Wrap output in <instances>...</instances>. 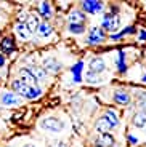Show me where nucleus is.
<instances>
[{
    "instance_id": "obj_19",
    "label": "nucleus",
    "mask_w": 146,
    "mask_h": 147,
    "mask_svg": "<svg viewBox=\"0 0 146 147\" xmlns=\"http://www.w3.org/2000/svg\"><path fill=\"white\" fill-rule=\"evenodd\" d=\"M103 115L106 117V120L109 121L111 128H117V126H119V118H117V115H116V112H114V110L106 109V110H104V114H103Z\"/></svg>"
},
{
    "instance_id": "obj_17",
    "label": "nucleus",
    "mask_w": 146,
    "mask_h": 147,
    "mask_svg": "<svg viewBox=\"0 0 146 147\" xmlns=\"http://www.w3.org/2000/svg\"><path fill=\"white\" fill-rule=\"evenodd\" d=\"M39 13H40V16L44 19H50L51 15H53V11H51V5L48 3V2H40V5H39Z\"/></svg>"
},
{
    "instance_id": "obj_26",
    "label": "nucleus",
    "mask_w": 146,
    "mask_h": 147,
    "mask_svg": "<svg viewBox=\"0 0 146 147\" xmlns=\"http://www.w3.org/2000/svg\"><path fill=\"white\" fill-rule=\"evenodd\" d=\"M68 30L71 34H84L85 32V24H69Z\"/></svg>"
},
{
    "instance_id": "obj_25",
    "label": "nucleus",
    "mask_w": 146,
    "mask_h": 147,
    "mask_svg": "<svg viewBox=\"0 0 146 147\" xmlns=\"http://www.w3.org/2000/svg\"><path fill=\"white\" fill-rule=\"evenodd\" d=\"M82 66H84V63H77L76 66L71 69V72H72V75H74V82H82V75H81Z\"/></svg>"
},
{
    "instance_id": "obj_24",
    "label": "nucleus",
    "mask_w": 146,
    "mask_h": 147,
    "mask_svg": "<svg viewBox=\"0 0 146 147\" xmlns=\"http://www.w3.org/2000/svg\"><path fill=\"white\" fill-rule=\"evenodd\" d=\"M117 69H119V72H122V74L127 70V64H125V51H124V50L119 51V58H117Z\"/></svg>"
},
{
    "instance_id": "obj_31",
    "label": "nucleus",
    "mask_w": 146,
    "mask_h": 147,
    "mask_svg": "<svg viewBox=\"0 0 146 147\" xmlns=\"http://www.w3.org/2000/svg\"><path fill=\"white\" fill-rule=\"evenodd\" d=\"M3 64H5V58H3L2 55H0V67L3 66Z\"/></svg>"
},
{
    "instance_id": "obj_11",
    "label": "nucleus",
    "mask_w": 146,
    "mask_h": 147,
    "mask_svg": "<svg viewBox=\"0 0 146 147\" xmlns=\"http://www.w3.org/2000/svg\"><path fill=\"white\" fill-rule=\"evenodd\" d=\"M109 129H111L109 121L106 120L104 115H100L95 121V131L98 133V134H103V133H109Z\"/></svg>"
},
{
    "instance_id": "obj_7",
    "label": "nucleus",
    "mask_w": 146,
    "mask_h": 147,
    "mask_svg": "<svg viewBox=\"0 0 146 147\" xmlns=\"http://www.w3.org/2000/svg\"><path fill=\"white\" fill-rule=\"evenodd\" d=\"M113 101L119 106H128L132 102V94L127 91V90H116L113 94Z\"/></svg>"
},
{
    "instance_id": "obj_29",
    "label": "nucleus",
    "mask_w": 146,
    "mask_h": 147,
    "mask_svg": "<svg viewBox=\"0 0 146 147\" xmlns=\"http://www.w3.org/2000/svg\"><path fill=\"white\" fill-rule=\"evenodd\" d=\"M93 147H104V146H103V144L100 142L98 139H96V141H95V144H93Z\"/></svg>"
},
{
    "instance_id": "obj_15",
    "label": "nucleus",
    "mask_w": 146,
    "mask_h": 147,
    "mask_svg": "<svg viewBox=\"0 0 146 147\" xmlns=\"http://www.w3.org/2000/svg\"><path fill=\"white\" fill-rule=\"evenodd\" d=\"M26 26H27V30H29L31 34H35L37 29H39V26H40V19H39V16L29 15L27 19H26Z\"/></svg>"
},
{
    "instance_id": "obj_32",
    "label": "nucleus",
    "mask_w": 146,
    "mask_h": 147,
    "mask_svg": "<svg viewBox=\"0 0 146 147\" xmlns=\"http://www.w3.org/2000/svg\"><path fill=\"white\" fill-rule=\"evenodd\" d=\"M23 147H35V144H31V142H29V144H24Z\"/></svg>"
},
{
    "instance_id": "obj_30",
    "label": "nucleus",
    "mask_w": 146,
    "mask_h": 147,
    "mask_svg": "<svg viewBox=\"0 0 146 147\" xmlns=\"http://www.w3.org/2000/svg\"><path fill=\"white\" fill-rule=\"evenodd\" d=\"M140 40H146V32H141V34H140Z\"/></svg>"
},
{
    "instance_id": "obj_4",
    "label": "nucleus",
    "mask_w": 146,
    "mask_h": 147,
    "mask_svg": "<svg viewBox=\"0 0 146 147\" xmlns=\"http://www.w3.org/2000/svg\"><path fill=\"white\" fill-rule=\"evenodd\" d=\"M81 5H82V11L85 15L87 13L88 15H96L104 8L103 2H98V0H84V2H81Z\"/></svg>"
},
{
    "instance_id": "obj_33",
    "label": "nucleus",
    "mask_w": 146,
    "mask_h": 147,
    "mask_svg": "<svg viewBox=\"0 0 146 147\" xmlns=\"http://www.w3.org/2000/svg\"><path fill=\"white\" fill-rule=\"evenodd\" d=\"M141 80H143V82H145V83H146V74H145V75H143V77H141Z\"/></svg>"
},
{
    "instance_id": "obj_28",
    "label": "nucleus",
    "mask_w": 146,
    "mask_h": 147,
    "mask_svg": "<svg viewBox=\"0 0 146 147\" xmlns=\"http://www.w3.org/2000/svg\"><path fill=\"white\" fill-rule=\"evenodd\" d=\"M55 147H68V144L63 142V141H59V142H56V144H55Z\"/></svg>"
},
{
    "instance_id": "obj_2",
    "label": "nucleus",
    "mask_w": 146,
    "mask_h": 147,
    "mask_svg": "<svg viewBox=\"0 0 146 147\" xmlns=\"http://www.w3.org/2000/svg\"><path fill=\"white\" fill-rule=\"evenodd\" d=\"M39 126H40L44 131L59 133V131L64 129V121L59 120V118H56V117H45V118H42V120H40Z\"/></svg>"
},
{
    "instance_id": "obj_18",
    "label": "nucleus",
    "mask_w": 146,
    "mask_h": 147,
    "mask_svg": "<svg viewBox=\"0 0 146 147\" xmlns=\"http://www.w3.org/2000/svg\"><path fill=\"white\" fill-rule=\"evenodd\" d=\"M15 30H16V34L19 35V38H24V40L31 38V35H32V34L27 30L26 22H18V24H16V27H15Z\"/></svg>"
},
{
    "instance_id": "obj_23",
    "label": "nucleus",
    "mask_w": 146,
    "mask_h": 147,
    "mask_svg": "<svg viewBox=\"0 0 146 147\" xmlns=\"http://www.w3.org/2000/svg\"><path fill=\"white\" fill-rule=\"evenodd\" d=\"M84 78H85V82H87V83H91V85H96V83H101V82H103V78L100 77L98 74H93V72H90V70L85 74Z\"/></svg>"
},
{
    "instance_id": "obj_34",
    "label": "nucleus",
    "mask_w": 146,
    "mask_h": 147,
    "mask_svg": "<svg viewBox=\"0 0 146 147\" xmlns=\"http://www.w3.org/2000/svg\"><path fill=\"white\" fill-rule=\"evenodd\" d=\"M0 80H2V78H0Z\"/></svg>"
},
{
    "instance_id": "obj_10",
    "label": "nucleus",
    "mask_w": 146,
    "mask_h": 147,
    "mask_svg": "<svg viewBox=\"0 0 146 147\" xmlns=\"http://www.w3.org/2000/svg\"><path fill=\"white\" fill-rule=\"evenodd\" d=\"M69 24H85V19H87V15H85L82 10L76 8L69 13Z\"/></svg>"
},
{
    "instance_id": "obj_20",
    "label": "nucleus",
    "mask_w": 146,
    "mask_h": 147,
    "mask_svg": "<svg viewBox=\"0 0 146 147\" xmlns=\"http://www.w3.org/2000/svg\"><path fill=\"white\" fill-rule=\"evenodd\" d=\"M98 141L104 147H114V144H116V139H114V136L111 133H103V134H100Z\"/></svg>"
},
{
    "instance_id": "obj_6",
    "label": "nucleus",
    "mask_w": 146,
    "mask_h": 147,
    "mask_svg": "<svg viewBox=\"0 0 146 147\" xmlns=\"http://www.w3.org/2000/svg\"><path fill=\"white\" fill-rule=\"evenodd\" d=\"M0 102H2V106H5V107L19 106V104H21V98H19V96H16L15 93L3 91L2 94H0Z\"/></svg>"
},
{
    "instance_id": "obj_3",
    "label": "nucleus",
    "mask_w": 146,
    "mask_h": 147,
    "mask_svg": "<svg viewBox=\"0 0 146 147\" xmlns=\"http://www.w3.org/2000/svg\"><path fill=\"white\" fill-rule=\"evenodd\" d=\"M119 27H121V16L119 15H104L103 22H101L103 30H108L113 35L116 30H119Z\"/></svg>"
},
{
    "instance_id": "obj_21",
    "label": "nucleus",
    "mask_w": 146,
    "mask_h": 147,
    "mask_svg": "<svg viewBox=\"0 0 146 147\" xmlns=\"http://www.w3.org/2000/svg\"><path fill=\"white\" fill-rule=\"evenodd\" d=\"M0 47H2V51L3 53L15 51V42H13V38H10V37H5L3 40L0 42Z\"/></svg>"
},
{
    "instance_id": "obj_13",
    "label": "nucleus",
    "mask_w": 146,
    "mask_h": 147,
    "mask_svg": "<svg viewBox=\"0 0 146 147\" xmlns=\"http://www.w3.org/2000/svg\"><path fill=\"white\" fill-rule=\"evenodd\" d=\"M42 67H44L47 72L56 74V72H59V69H61V64H59L55 58H45L44 59V66Z\"/></svg>"
},
{
    "instance_id": "obj_8",
    "label": "nucleus",
    "mask_w": 146,
    "mask_h": 147,
    "mask_svg": "<svg viewBox=\"0 0 146 147\" xmlns=\"http://www.w3.org/2000/svg\"><path fill=\"white\" fill-rule=\"evenodd\" d=\"M132 125L135 128H140V129H145L146 133V112L145 110H136L135 114L132 115Z\"/></svg>"
},
{
    "instance_id": "obj_16",
    "label": "nucleus",
    "mask_w": 146,
    "mask_h": 147,
    "mask_svg": "<svg viewBox=\"0 0 146 147\" xmlns=\"http://www.w3.org/2000/svg\"><path fill=\"white\" fill-rule=\"evenodd\" d=\"M135 104L140 110H145L146 112V91L145 90L135 91Z\"/></svg>"
},
{
    "instance_id": "obj_27",
    "label": "nucleus",
    "mask_w": 146,
    "mask_h": 147,
    "mask_svg": "<svg viewBox=\"0 0 146 147\" xmlns=\"http://www.w3.org/2000/svg\"><path fill=\"white\" fill-rule=\"evenodd\" d=\"M127 139H128V142H130L132 146H133V144H136V142H138V139H136V138H133V136H132V134H127Z\"/></svg>"
},
{
    "instance_id": "obj_1",
    "label": "nucleus",
    "mask_w": 146,
    "mask_h": 147,
    "mask_svg": "<svg viewBox=\"0 0 146 147\" xmlns=\"http://www.w3.org/2000/svg\"><path fill=\"white\" fill-rule=\"evenodd\" d=\"M11 91L18 93L21 98H26V99H35V98H39V96L42 94V90L39 88V86H37V88L29 86V85L23 83L19 78L11 82Z\"/></svg>"
},
{
    "instance_id": "obj_5",
    "label": "nucleus",
    "mask_w": 146,
    "mask_h": 147,
    "mask_svg": "<svg viewBox=\"0 0 146 147\" xmlns=\"http://www.w3.org/2000/svg\"><path fill=\"white\" fill-rule=\"evenodd\" d=\"M106 40V34L101 27H91L88 30V37H87V43L90 45H98V43H103Z\"/></svg>"
},
{
    "instance_id": "obj_14",
    "label": "nucleus",
    "mask_w": 146,
    "mask_h": 147,
    "mask_svg": "<svg viewBox=\"0 0 146 147\" xmlns=\"http://www.w3.org/2000/svg\"><path fill=\"white\" fill-rule=\"evenodd\" d=\"M29 69V72L34 75V78H35L37 82H45L47 80V70L44 69V67H40V66H31V67H27Z\"/></svg>"
},
{
    "instance_id": "obj_9",
    "label": "nucleus",
    "mask_w": 146,
    "mask_h": 147,
    "mask_svg": "<svg viewBox=\"0 0 146 147\" xmlns=\"http://www.w3.org/2000/svg\"><path fill=\"white\" fill-rule=\"evenodd\" d=\"M88 70L90 72H93V74H101V72H104L106 70V63H104V59L103 58H93V59H90V63H88Z\"/></svg>"
},
{
    "instance_id": "obj_12",
    "label": "nucleus",
    "mask_w": 146,
    "mask_h": 147,
    "mask_svg": "<svg viewBox=\"0 0 146 147\" xmlns=\"http://www.w3.org/2000/svg\"><path fill=\"white\" fill-rule=\"evenodd\" d=\"M19 80L23 82V83H26V85H29V86H34V88H37V83L39 82L34 78V75L29 72V69H19Z\"/></svg>"
},
{
    "instance_id": "obj_22",
    "label": "nucleus",
    "mask_w": 146,
    "mask_h": 147,
    "mask_svg": "<svg viewBox=\"0 0 146 147\" xmlns=\"http://www.w3.org/2000/svg\"><path fill=\"white\" fill-rule=\"evenodd\" d=\"M37 34H39V37H48L53 34V27L48 22H40V26L37 29Z\"/></svg>"
}]
</instances>
